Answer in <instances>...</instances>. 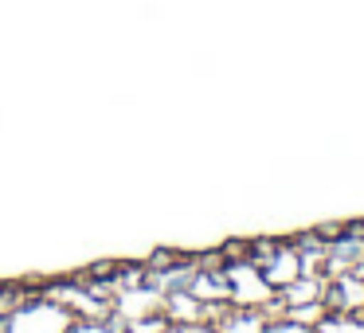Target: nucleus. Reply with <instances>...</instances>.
Instances as JSON below:
<instances>
[{
  "label": "nucleus",
  "mask_w": 364,
  "mask_h": 333,
  "mask_svg": "<svg viewBox=\"0 0 364 333\" xmlns=\"http://www.w3.org/2000/svg\"><path fill=\"white\" fill-rule=\"evenodd\" d=\"M75 310L59 298H28L0 314V333H71Z\"/></svg>",
  "instance_id": "1"
},
{
  "label": "nucleus",
  "mask_w": 364,
  "mask_h": 333,
  "mask_svg": "<svg viewBox=\"0 0 364 333\" xmlns=\"http://www.w3.org/2000/svg\"><path fill=\"white\" fill-rule=\"evenodd\" d=\"M223 282H228V302H235L239 310H262L274 298V286L262 278V267L251 263H231L223 270Z\"/></svg>",
  "instance_id": "2"
},
{
  "label": "nucleus",
  "mask_w": 364,
  "mask_h": 333,
  "mask_svg": "<svg viewBox=\"0 0 364 333\" xmlns=\"http://www.w3.org/2000/svg\"><path fill=\"white\" fill-rule=\"evenodd\" d=\"M118 310L126 322H141V317H153V314H165V294L157 286H134L118 298Z\"/></svg>",
  "instance_id": "3"
},
{
  "label": "nucleus",
  "mask_w": 364,
  "mask_h": 333,
  "mask_svg": "<svg viewBox=\"0 0 364 333\" xmlns=\"http://www.w3.org/2000/svg\"><path fill=\"white\" fill-rule=\"evenodd\" d=\"M306 275V259H301L298 251H290V247H278V251H270V259L262 263V278H267L274 290H286V286L294 282V278Z\"/></svg>",
  "instance_id": "4"
},
{
  "label": "nucleus",
  "mask_w": 364,
  "mask_h": 333,
  "mask_svg": "<svg viewBox=\"0 0 364 333\" xmlns=\"http://www.w3.org/2000/svg\"><path fill=\"white\" fill-rule=\"evenodd\" d=\"M165 317L168 322H204V302L192 290H173L165 294Z\"/></svg>",
  "instance_id": "5"
},
{
  "label": "nucleus",
  "mask_w": 364,
  "mask_h": 333,
  "mask_svg": "<svg viewBox=\"0 0 364 333\" xmlns=\"http://www.w3.org/2000/svg\"><path fill=\"white\" fill-rule=\"evenodd\" d=\"M333 306H341V310H364V278L360 275H345V278H337V286H333Z\"/></svg>",
  "instance_id": "6"
},
{
  "label": "nucleus",
  "mask_w": 364,
  "mask_h": 333,
  "mask_svg": "<svg viewBox=\"0 0 364 333\" xmlns=\"http://www.w3.org/2000/svg\"><path fill=\"white\" fill-rule=\"evenodd\" d=\"M215 329L220 333H267V325H262V317L255 314V310H239V314L223 317Z\"/></svg>",
  "instance_id": "7"
},
{
  "label": "nucleus",
  "mask_w": 364,
  "mask_h": 333,
  "mask_svg": "<svg viewBox=\"0 0 364 333\" xmlns=\"http://www.w3.org/2000/svg\"><path fill=\"white\" fill-rule=\"evenodd\" d=\"M306 302H321V286L314 282V278H294L290 286H286V306H306Z\"/></svg>",
  "instance_id": "8"
},
{
  "label": "nucleus",
  "mask_w": 364,
  "mask_h": 333,
  "mask_svg": "<svg viewBox=\"0 0 364 333\" xmlns=\"http://www.w3.org/2000/svg\"><path fill=\"white\" fill-rule=\"evenodd\" d=\"M200 302H228V282L223 278H208V275H196V282L188 286Z\"/></svg>",
  "instance_id": "9"
},
{
  "label": "nucleus",
  "mask_w": 364,
  "mask_h": 333,
  "mask_svg": "<svg viewBox=\"0 0 364 333\" xmlns=\"http://www.w3.org/2000/svg\"><path fill=\"white\" fill-rule=\"evenodd\" d=\"M317 333H364V317H353V314L321 317V322H317Z\"/></svg>",
  "instance_id": "10"
},
{
  "label": "nucleus",
  "mask_w": 364,
  "mask_h": 333,
  "mask_svg": "<svg viewBox=\"0 0 364 333\" xmlns=\"http://www.w3.org/2000/svg\"><path fill=\"white\" fill-rule=\"evenodd\" d=\"M71 333H118L110 322H102V317H75Z\"/></svg>",
  "instance_id": "11"
},
{
  "label": "nucleus",
  "mask_w": 364,
  "mask_h": 333,
  "mask_svg": "<svg viewBox=\"0 0 364 333\" xmlns=\"http://www.w3.org/2000/svg\"><path fill=\"white\" fill-rule=\"evenodd\" d=\"M134 333H165L168 329V317L165 314H153V317H141V322H129Z\"/></svg>",
  "instance_id": "12"
},
{
  "label": "nucleus",
  "mask_w": 364,
  "mask_h": 333,
  "mask_svg": "<svg viewBox=\"0 0 364 333\" xmlns=\"http://www.w3.org/2000/svg\"><path fill=\"white\" fill-rule=\"evenodd\" d=\"M267 333H317V329L306 325V322H294V317H282V322L267 325Z\"/></svg>",
  "instance_id": "13"
},
{
  "label": "nucleus",
  "mask_w": 364,
  "mask_h": 333,
  "mask_svg": "<svg viewBox=\"0 0 364 333\" xmlns=\"http://www.w3.org/2000/svg\"><path fill=\"white\" fill-rule=\"evenodd\" d=\"M165 333H220V329L208 325V322H168Z\"/></svg>",
  "instance_id": "14"
}]
</instances>
